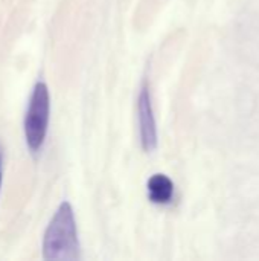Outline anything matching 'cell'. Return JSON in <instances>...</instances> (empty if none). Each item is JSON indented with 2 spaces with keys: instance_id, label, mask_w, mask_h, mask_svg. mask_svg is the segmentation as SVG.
Here are the masks:
<instances>
[{
  "instance_id": "6da1fadb",
  "label": "cell",
  "mask_w": 259,
  "mask_h": 261,
  "mask_svg": "<svg viewBox=\"0 0 259 261\" xmlns=\"http://www.w3.org/2000/svg\"><path fill=\"white\" fill-rule=\"evenodd\" d=\"M43 257L46 260L72 261L79 258L76 222L72 205L63 202L55 211L43 239Z\"/></svg>"
},
{
  "instance_id": "7a4b0ae2",
  "label": "cell",
  "mask_w": 259,
  "mask_h": 261,
  "mask_svg": "<svg viewBox=\"0 0 259 261\" xmlns=\"http://www.w3.org/2000/svg\"><path fill=\"white\" fill-rule=\"evenodd\" d=\"M49 113H50L49 89L43 81H38L31 93L29 106L24 116L26 144L29 150L34 153H37L44 144L47 135V125H49Z\"/></svg>"
},
{
  "instance_id": "3957f363",
  "label": "cell",
  "mask_w": 259,
  "mask_h": 261,
  "mask_svg": "<svg viewBox=\"0 0 259 261\" xmlns=\"http://www.w3.org/2000/svg\"><path fill=\"white\" fill-rule=\"evenodd\" d=\"M137 113H139V130H140V142L142 148L147 153H151L157 147V130H156V119L151 106V95L148 84L143 83L139 102H137Z\"/></svg>"
},
{
  "instance_id": "277c9868",
  "label": "cell",
  "mask_w": 259,
  "mask_h": 261,
  "mask_svg": "<svg viewBox=\"0 0 259 261\" xmlns=\"http://www.w3.org/2000/svg\"><path fill=\"white\" fill-rule=\"evenodd\" d=\"M148 196L153 203L166 205L174 197V184L165 174H154L148 180Z\"/></svg>"
},
{
  "instance_id": "5b68a950",
  "label": "cell",
  "mask_w": 259,
  "mask_h": 261,
  "mask_svg": "<svg viewBox=\"0 0 259 261\" xmlns=\"http://www.w3.org/2000/svg\"><path fill=\"white\" fill-rule=\"evenodd\" d=\"M2 174H3V153L0 148V187H2Z\"/></svg>"
}]
</instances>
